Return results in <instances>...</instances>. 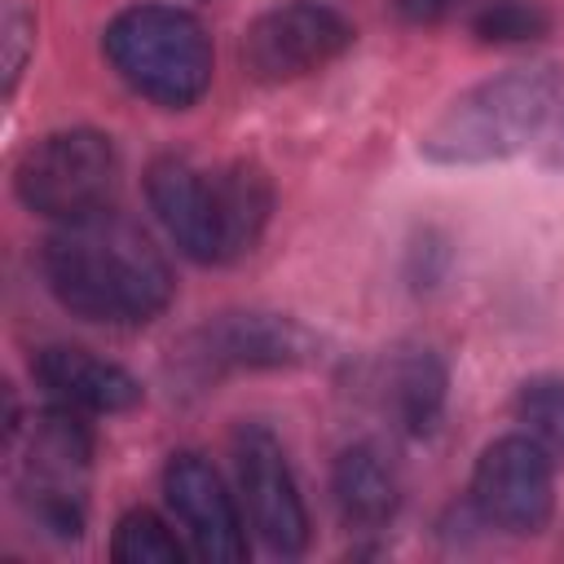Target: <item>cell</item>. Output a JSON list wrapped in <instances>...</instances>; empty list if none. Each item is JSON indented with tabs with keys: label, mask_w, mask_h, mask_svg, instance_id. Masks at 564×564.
Wrapping results in <instances>:
<instances>
[{
	"label": "cell",
	"mask_w": 564,
	"mask_h": 564,
	"mask_svg": "<svg viewBox=\"0 0 564 564\" xmlns=\"http://www.w3.org/2000/svg\"><path fill=\"white\" fill-rule=\"evenodd\" d=\"M40 273L70 317L97 326H145L176 291L167 256L119 212L57 225L40 247Z\"/></svg>",
	"instance_id": "cell-1"
},
{
	"label": "cell",
	"mask_w": 564,
	"mask_h": 564,
	"mask_svg": "<svg viewBox=\"0 0 564 564\" xmlns=\"http://www.w3.org/2000/svg\"><path fill=\"white\" fill-rule=\"evenodd\" d=\"M145 198L163 234L194 264L251 256L273 216V181L251 159L203 167L185 154H163L145 172Z\"/></svg>",
	"instance_id": "cell-2"
},
{
	"label": "cell",
	"mask_w": 564,
	"mask_h": 564,
	"mask_svg": "<svg viewBox=\"0 0 564 564\" xmlns=\"http://www.w3.org/2000/svg\"><path fill=\"white\" fill-rule=\"evenodd\" d=\"M564 93L555 62L498 70L463 88L419 137V154L441 167H480L520 154L551 123Z\"/></svg>",
	"instance_id": "cell-3"
},
{
	"label": "cell",
	"mask_w": 564,
	"mask_h": 564,
	"mask_svg": "<svg viewBox=\"0 0 564 564\" xmlns=\"http://www.w3.org/2000/svg\"><path fill=\"white\" fill-rule=\"evenodd\" d=\"M115 75L163 110H189L212 88V40L203 22L172 4H132L101 31Z\"/></svg>",
	"instance_id": "cell-4"
},
{
	"label": "cell",
	"mask_w": 564,
	"mask_h": 564,
	"mask_svg": "<svg viewBox=\"0 0 564 564\" xmlns=\"http://www.w3.org/2000/svg\"><path fill=\"white\" fill-rule=\"evenodd\" d=\"M13 463V494L35 529L48 538H79L84 533V494L93 471V432L75 405L40 410L9 445Z\"/></svg>",
	"instance_id": "cell-5"
},
{
	"label": "cell",
	"mask_w": 564,
	"mask_h": 564,
	"mask_svg": "<svg viewBox=\"0 0 564 564\" xmlns=\"http://www.w3.org/2000/svg\"><path fill=\"white\" fill-rule=\"evenodd\" d=\"M119 185L115 141L97 128H62L22 150L13 167V194L26 212L70 225L110 207Z\"/></svg>",
	"instance_id": "cell-6"
},
{
	"label": "cell",
	"mask_w": 564,
	"mask_h": 564,
	"mask_svg": "<svg viewBox=\"0 0 564 564\" xmlns=\"http://www.w3.org/2000/svg\"><path fill=\"white\" fill-rule=\"evenodd\" d=\"M313 357H317V335L300 317L273 308L216 313L203 326H194L176 348V361L194 379H216L234 370H291V366H308Z\"/></svg>",
	"instance_id": "cell-7"
},
{
	"label": "cell",
	"mask_w": 564,
	"mask_h": 564,
	"mask_svg": "<svg viewBox=\"0 0 564 564\" xmlns=\"http://www.w3.org/2000/svg\"><path fill=\"white\" fill-rule=\"evenodd\" d=\"M471 507L489 529L538 538L555 516V463L529 432L498 436L471 467Z\"/></svg>",
	"instance_id": "cell-8"
},
{
	"label": "cell",
	"mask_w": 564,
	"mask_h": 564,
	"mask_svg": "<svg viewBox=\"0 0 564 564\" xmlns=\"http://www.w3.org/2000/svg\"><path fill=\"white\" fill-rule=\"evenodd\" d=\"M352 22L317 0H291L260 13L242 31V66L256 84H291L304 79L352 48Z\"/></svg>",
	"instance_id": "cell-9"
},
{
	"label": "cell",
	"mask_w": 564,
	"mask_h": 564,
	"mask_svg": "<svg viewBox=\"0 0 564 564\" xmlns=\"http://www.w3.org/2000/svg\"><path fill=\"white\" fill-rule=\"evenodd\" d=\"M234 467L247 498L251 529L273 555H300L308 546V511L286 463L282 441L264 423H238L234 432Z\"/></svg>",
	"instance_id": "cell-10"
},
{
	"label": "cell",
	"mask_w": 564,
	"mask_h": 564,
	"mask_svg": "<svg viewBox=\"0 0 564 564\" xmlns=\"http://www.w3.org/2000/svg\"><path fill=\"white\" fill-rule=\"evenodd\" d=\"M163 498H167V511L176 516V524L185 529L194 555H203L212 564L247 560V524L238 516V502L225 489L220 471L203 454L181 449L167 458Z\"/></svg>",
	"instance_id": "cell-11"
},
{
	"label": "cell",
	"mask_w": 564,
	"mask_h": 564,
	"mask_svg": "<svg viewBox=\"0 0 564 564\" xmlns=\"http://www.w3.org/2000/svg\"><path fill=\"white\" fill-rule=\"evenodd\" d=\"M35 379L44 392L62 405H75L84 414H123L137 410L145 388L137 375H128L119 361H106L79 344H48L35 352Z\"/></svg>",
	"instance_id": "cell-12"
},
{
	"label": "cell",
	"mask_w": 564,
	"mask_h": 564,
	"mask_svg": "<svg viewBox=\"0 0 564 564\" xmlns=\"http://www.w3.org/2000/svg\"><path fill=\"white\" fill-rule=\"evenodd\" d=\"M370 388L397 432L427 436L441 423L449 375H445V361L427 344H397L392 352L379 357Z\"/></svg>",
	"instance_id": "cell-13"
},
{
	"label": "cell",
	"mask_w": 564,
	"mask_h": 564,
	"mask_svg": "<svg viewBox=\"0 0 564 564\" xmlns=\"http://www.w3.org/2000/svg\"><path fill=\"white\" fill-rule=\"evenodd\" d=\"M330 498L348 529L379 533L392 524V516L401 507V485H397L392 463L375 445L357 441V445L339 449L330 463Z\"/></svg>",
	"instance_id": "cell-14"
},
{
	"label": "cell",
	"mask_w": 564,
	"mask_h": 564,
	"mask_svg": "<svg viewBox=\"0 0 564 564\" xmlns=\"http://www.w3.org/2000/svg\"><path fill=\"white\" fill-rule=\"evenodd\" d=\"M516 423H524V432L551 449V458H564V375H533L516 388L511 401Z\"/></svg>",
	"instance_id": "cell-15"
},
{
	"label": "cell",
	"mask_w": 564,
	"mask_h": 564,
	"mask_svg": "<svg viewBox=\"0 0 564 564\" xmlns=\"http://www.w3.org/2000/svg\"><path fill=\"white\" fill-rule=\"evenodd\" d=\"M110 560H119V564H181L185 546L150 507H132L115 524Z\"/></svg>",
	"instance_id": "cell-16"
},
{
	"label": "cell",
	"mask_w": 564,
	"mask_h": 564,
	"mask_svg": "<svg viewBox=\"0 0 564 564\" xmlns=\"http://www.w3.org/2000/svg\"><path fill=\"white\" fill-rule=\"evenodd\" d=\"M471 31L485 44H529L551 31V13L538 0H489L471 18Z\"/></svg>",
	"instance_id": "cell-17"
},
{
	"label": "cell",
	"mask_w": 564,
	"mask_h": 564,
	"mask_svg": "<svg viewBox=\"0 0 564 564\" xmlns=\"http://www.w3.org/2000/svg\"><path fill=\"white\" fill-rule=\"evenodd\" d=\"M0 44H4V93L13 97L31 53H35V18L18 4V0H4V22H0Z\"/></svg>",
	"instance_id": "cell-18"
},
{
	"label": "cell",
	"mask_w": 564,
	"mask_h": 564,
	"mask_svg": "<svg viewBox=\"0 0 564 564\" xmlns=\"http://www.w3.org/2000/svg\"><path fill=\"white\" fill-rule=\"evenodd\" d=\"M397 9H401L405 22H414V26H432V22H441V18L454 9V0H397Z\"/></svg>",
	"instance_id": "cell-19"
},
{
	"label": "cell",
	"mask_w": 564,
	"mask_h": 564,
	"mask_svg": "<svg viewBox=\"0 0 564 564\" xmlns=\"http://www.w3.org/2000/svg\"><path fill=\"white\" fill-rule=\"evenodd\" d=\"M555 163H564V123H560V141H555Z\"/></svg>",
	"instance_id": "cell-20"
}]
</instances>
